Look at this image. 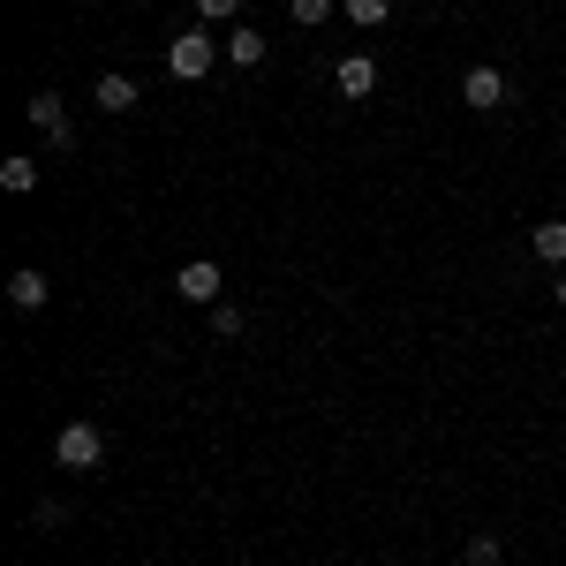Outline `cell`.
<instances>
[{
  "instance_id": "17",
  "label": "cell",
  "mask_w": 566,
  "mask_h": 566,
  "mask_svg": "<svg viewBox=\"0 0 566 566\" xmlns=\"http://www.w3.org/2000/svg\"><path fill=\"white\" fill-rule=\"evenodd\" d=\"M469 566H499V536H469Z\"/></svg>"
},
{
  "instance_id": "7",
  "label": "cell",
  "mask_w": 566,
  "mask_h": 566,
  "mask_svg": "<svg viewBox=\"0 0 566 566\" xmlns=\"http://www.w3.org/2000/svg\"><path fill=\"white\" fill-rule=\"evenodd\" d=\"M264 53H272V45H264L258 23H234V31H227V61H234V69H258Z\"/></svg>"
},
{
  "instance_id": "15",
  "label": "cell",
  "mask_w": 566,
  "mask_h": 566,
  "mask_svg": "<svg viewBox=\"0 0 566 566\" xmlns=\"http://www.w3.org/2000/svg\"><path fill=\"white\" fill-rule=\"evenodd\" d=\"M197 15H205V23H234V15H242V0H197Z\"/></svg>"
},
{
  "instance_id": "1",
  "label": "cell",
  "mask_w": 566,
  "mask_h": 566,
  "mask_svg": "<svg viewBox=\"0 0 566 566\" xmlns=\"http://www.w3.org/2000/svg\"><path fill=\"white\" fill-rule=\"evenodd\" d=\"M212 61H219L212 31H181V39H167V69H175L181 84H197V76H212Z\"/></svg>"
},
{
  "instance_id": "14",
  "label": "cell",
  "mask_w": 566,
  "mask_h": 566,
  "mask_svg": "<svg viewBox=\"0 0 566 566\" xmlns=\"http://www.w3.org/2000/svg\"><path fill=\"white\" fill-rule=\"evenodd\" d=\"M69 522V506H61V499H39V506H31V528H61Z\"/></svg>"
},
{
  "instance_id": "16",
  "label": "cell",
  "mask_w": 566,
  "mask_h": 566,
  "mask_svg": "<svg viewBox=\"0 0 566 566\" xmlns=\"http://www.w3.org/2000/svg\"><path fill=\"white\" fill-rule=\"evenodd\" d=\"M325 15H333V0H295V23H303V31H317Z\"/></svg>"
},
{
  "instance_id": "9",
  "label": "cell",
  "mask_w": 566,
  "mask_h": 566,
  "mask_svg": "<svg viewBox=\"0 0 566 566\" xmlns=\"http://www.w3.org/2000/svg\"><path fill=\"white\" fill-rule=\"evenodd\" d=\"M528 258L566 264V219H544V227H528Z\"/></svg>"
},
{
  "instance_id": "4",
  "label": "cell",
  "mask_w": 566,
  "mask_h": 566,
  "mask_svg": "<svg viewBox=\"0 0 566 566\" xmlns=\"http://www.w3.org/2000/svg\"><path fill=\"white\" fill-rule=\"evenodd\" d=\"M175 287H181V303H205V310H212V303H227V272H219L212 258L181 264V280H175Z\"/></svg>"
},
{
  "instance_id": "8",
  "label": "cell",
  "mask_w": 566,
  "mask_h": 566,
  "mask_svg": "<svg viewBox=\"0 0 566 566\" xmlns=\"http://www.w3.org/2000/svg\"><path fill=\"white\" fill-rule=\"evenodd\" d=\"M8 303L15 310H45V272L39 264H15V272H8Z\"/></svg>"
},
{
  "instance_id": "5",
  "label": "cell",
  "mask_w": 566,
  "mask_h": 566,
  "mask_svg": "<svg viewBox=\"0 0 566 566\" xmlns=\"http://www.w3.org/2000/svg\"><path fill=\"white\" fill-rule=\"evenodd\" d=\"M461 98H469V106H476V114H499V106H506V76H499V69H469V76H461Z\"/></svg>"
},
{
  "instance_id": "10",
  "label": "cell",
  "mask_w": 566,
  "mask_h": 566,
  "mask_svg": "<svg viewBox=\"0 0 566 566\" xmlns=\"http://www.w3.org/2000/svg\"><path fill=\"white\" fill-rule=\"evenodd\" d=\"M91 98H98L106 114H129V106H136V76H122V69H114V76H98V91H91Z\"/></svg>"
},
{
  "instance_id": "3",
  "label": "cell",
  "mask_w": 566,
  "mask_h": 566,
  "mask_svg": "<svg viewBox=\"0 0 566 566\" xmlns=\"http://www.w3.org/2000/svg\"><path fill=\"white\" fill-rule=\"evenodd\" d=\"M23 114H31V129H45V144H53V151H69V144H76V129H69V114H61V91H53V84L31 91V106H23Z\"/></svg>"
},
{
  "instance_id": "18",
  "label": "cell",
  "mask_w": 566,
  "mask_h": 566,
  "mask_svg": "<svg viewBox=\"0 0 566 566\" xmlns=\"http://www.w3.org/2000/svg\"><path fill=\"white\" fill-rule=\"evenodd\" d=\"M552 295H559V310H566V272H559V280H552Z\"/></svg>"
},
{
  "instance_id": "2",
  "label": "cell",
  "mask_w": 566,
  "mask_h": 566,
  "mask_svg": "<svg viewBox=\"0 0 566 566\" xmlns=\"http://www.w3.org/2000/svg\"><path fill=\"white\" fill-rule=\"evenodd\" d=\"M53 461H61V469H98V461H106V431H98V423H69V431L53 438Z\"/></svg>"
},
{
  "instance_id": "11",
  "label": "cell",
  "mask_w": 566,
  "mask_h": 566,
  "mask_svg": "<svg viewBox=\"0 0 566 566\" xmlns=\"http://www.w3.org/2000/svg\"><path fill=\"white\" fill-rule=\"evenodd\" d=\"M0 189L31 197V189H39V159H0Z\"/></svg>"
},
{
  "instance_id": "12",
  "label": "cell",
  "mask_w": 566,
  "mask_h": 566,
  "mask_svg": "<svg viewBox=\"0 0 566 566\" xmlns=\"http://www.w3.org/2000/svg\"><path fill=\"white\" fill-rule=\"evenodd\" d=\"M392 15V0H348V23H363V31H378Z\"/></svg>"
},
{
  "instance_id": "13",
  "label": "cell",
  "mask_w": 566,
  "mask_h": 566,
  "mask_svg": "<svg viewBox=\"0 0 566 566\" xmlns=\"http://www.w3.org/2000/svg\"><path fill=\"white\" fill-rule=\"evenodd\" d=\"M205 317H212V333H219V340H242V310H234V303H212Z\"/></svg>"
},
{
  "instance_id": "6",
  "label": "cell",
  "mask_w": 566,
  "mask_h": 566,
  "mask_svg": "<svg viewBox=\"0 0 566 566\" xmlns=\"http://www.w3.org/2000/svg\"><path fill=\"white\" fill-rule=\"evenodd\" d=\"M333 84H340V98H370V91H378V61H370V53H348V61L333 69Z\"/></svg>"
}]
</instances>
